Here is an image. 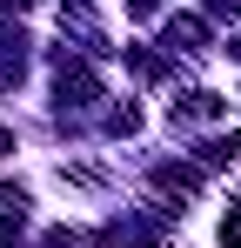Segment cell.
Instances as JSON below:
<instances>
[{"label":"cell","mask_w":241,"mask_h":248,"mask_svg":"<svg viewBox=\"0 0 241 248\" xmlns=\"http://www.w3.org/2000/svg\"><path fill=\"white\" fill-rule=\"evenodd\" d=\"M208 7H214V14H241V0H208Z\"/></svg>","instance_id":"7a4b0ae2"},{"label":"cell","mask_w":241,"mask_h":248,"mask_svg":"<svg viewBox=\"0 0 241 248\" xmlns=\"http://www.w3.org/2000/svg\"><path fill=\"white\" fill-rule=\"evenodd\" d=\"M7 148H14V134H0V155H7Z\"/></svg>","instance_id":"3957f363"},{"label":"cell","mask_w":241,"mask_h":248,"mask_svg":"<svg viewBox=\"0 0 241 248\" xmlns=\"http://www.w3.org/2000/svg\"><path fill=\"white\" fill-rule=\"evenodd\" d=\"M221 242H228V248H241V208L228 215V221H221Z\"/></svg>","instance_id":"6da1fadb"}]
</instances>
